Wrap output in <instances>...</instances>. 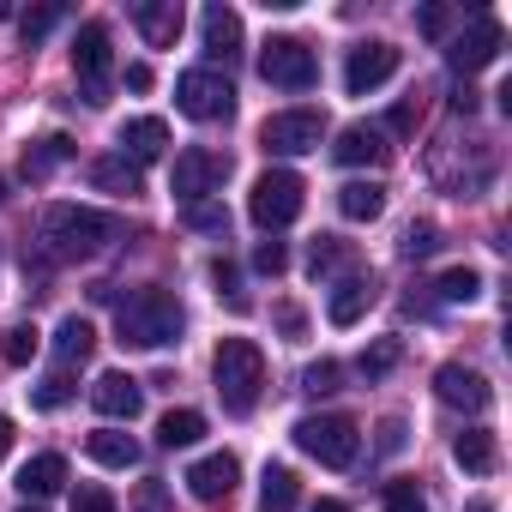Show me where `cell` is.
<instances>
[{
	"label": "cell",
	"mask_w": 512,
	"mask_h": 512,
	"mask_svg": "<svg viewBox=\"0 0 512 512\" xmlns=\"http://www.w3.org/2000/svg\"><path fill=\"white\" fill-rule=\"evenodd\" d=\"M181 326H187L181 302H175L169 290H157V284L127 290V296L115 302V338H121V344H133V350H163V344H181Z\"/></svg>",
	"instance_id": "obj_1"
},
{
	"label": "cell",
	"mask_w": 512,
	"mask_h": 512,
	"mask_svg": "<svg viewBox=\"0 0 512 512\" xmlns=\"http://www.w3.org/2000/svg\"><path fill=\"white\" fill-rule=\"evenodd\" d=\"M115 235H121V223L97 205H49L43 211V241H49L55 260H91Z\"/></svg>",
	"instance_id": "obj_2"
},
{
	"label": "cell",
	"mask_w": 512,
	"mask_h": 512,
	"mask_svg": "<svg viewBox=\"0 0 512 512\" xmlns=\"http://www.w3.org/2000/svg\"><path fill=\"white\" fill-rule=\"evenodd\" d=\"M211 380H217V398L229 416H247L260 404V386H266V356L253 338H223L217 356H211Z\"/></svg>",
	"instance_id": "obj_3"
},
{
	"label": "cell",
	"mask_w": 512,
	"mask_h": 512,
	"mask_svg": "<svg viewBox=\"0 0 512 512\" xmlns=\"http://www.w3.org/2000/svg\"><path fill=\"white\" fill-rule=\"evenodd\" d=\"M296 446L308 458H320L326 470H350L356 452H362V434H356L350 416H302L296 422Z\"/></svg>",
	"instance_id": "obj_4"
},
{
	"label": "cell",
	"mask_w": 512,
	"mask_h": 512,
	"mask_svg": "<svg viewBox=\"0 0 512 512\" xmlns=\"http://www.w3.org/2000/svg\"><path fill=\"white\" fill-rule=\"evenodd\" d=\"M302 175L296 169H266L260 181H253V193H247V217L260 223V229H284V223H296L302 217Z\"/></svg>",
	"instance_id": "obj_5"
},
{
	"label": "cell",
	"mask_w": 512,
	"mask_h": 512,
	"mask_svg": "<svg viewBox=\"0 0 512 512\" xmlns=\"http://www.w3.org/2000/svg\"><path fill=\"white\" fill-rule=\"evenodd\" d=\"M175 103H181L187 121H229L235 115V85L211 67H193V73L175 79Z\"/></svg>",
	"instance_id": "obj_6"
},
{
	"label": "cell",
	"mask_w": 512,
	"mask_h": 512,
	"mask_svg": "<svg viewBox=\"0 0 512 512\" xmlns=\"http://www.w3.org/2000/svg\"><path fill=\"white\" fill-rule=\"evenodd\" d=\"M260 73H266V85H278V91H308V85L320 79V61H314V49H308L302 37H266Z\"/></svg>",
	"instance_id": "obj_7"
},
{
	"label": "cell",
	"mask_w": 512,
	"mask_h": 512,
	"mask_svg": "<svg viewBox=\"0 0 512 512\" xmlns=\"http://www.w3.org/2000/svg\"><path fill=\"white\" fill-rule=\"evenodd\" d=\"M320 139H326V115H320V109H284V115H272V121L260 127V145H266L272 157L320 151Z\"/></svg>",
	"instance_id": "obj_8"
},
{
	"label": "cell",
	"mask_w": 512,
	"mask_h": 512,
	"mask_svg": "<svg viewBox=\"0 0 512 512\" xmlns=\"http://www.w3.org/2000/svg\"><path fill=\"white\" fill-rule=\"evenodd\" d=\"M223 175H229V157H217V151H205V145H187V151L175 157V199H181V205H205V199L223 187Z\"/></svg>",
	"instance_id": "obj_9"
},
{
	"label": "cell",
	"mask_w": 512,
	"mask_h": 512,
	"mask_svg": "<svg viewBox=\"0 0 512 512\" xmlns=\"http://www.w3.org/2000/svg\"><path fill=\"white\" fill-rule=\"evenodd\" d=\"M73 73L85 79V103L97 109V103H109V31L103 25H85L79 31V43H73Z\"/></svg>",
	"instance_id": "obj_10"
},
{
	"label": "cell",
	"mask_w": 512,
	"mask_h": 512,
	"mask_svg": "<svg viewBox=\"0 0 512 512\" xmlns=\"http://www.w3.org/2000/svg\"><path fill=\"white\" fill-rule=\"evenodd\" d=\"M392 73H398V49H392V43H356L350 61H344V91H350V97H368V91H380Z\"/></svg>",
	"instance_id": "obj_11"
},
{
	"label": "cell",
	"mask_w": 512,
	"mask_h": 512,
	"mask_svg": "<svg viewBox=\"0 0 512 512\" xmlns=\"http://www.w3.org/2000/svg\"><path fill=\"white\" fill-rule=\"evenodd\" d=\"M434 398L446 404V410H464V416H482L488 410V380L476 374V368H464V362H446L440 374H434Z\"/></svg>",
	"instance_id": "obj_12"
},
{
	"label": "cell",
	"mask_w": 512,
	"mask_h": 512,
	"mask_svg": "<svg viewBox=\"0 0 512 512\" xmlns=\"http://www.w3.org/2000/svg\"><path fill=\"white\" fill-rule=\"evenodd\" d=\"M494 55H500V25H494L488 13H476V25H470L464 37H452V49H446V67L470 79V73H482Z\"/></svg>",
	"instance_id": "obj_13"
},
{
	"label": "cell",
	"mask_w": 512,
	"mask_h": 512,
	"mask_svg": "<svg viewBox=\"0 0 512 512\" xmlns=\"http://www.w3.org/2000/svg\"><path fill=\"white\" fill-rule=\"evenodd\" d=\"M235 482H241V464H235V452H211V458H199L193 470H187V488H193V500H229L235 494Z\"/></svg>",
	"instance_id": "obj_14"
},
{
	"label": "cell",
	"mask_w": 512,
	"mask_h": 512,
	"mask_svg": "<svg viewBox=\"0 0 512 512\" xmlns=\"http://www.w3.org/2000/svg\"><path fill=\"white\" fill-rule=\"evenodd\" d=\"M91 404H97L109 422H133V416L145 410V386H139L133 374H103V380L91 386Z\"/></svg>",
	"instance_id": "obj_15"
},
{
	"label": "cell",
	"mask_w": 512,
	"mask_h": 512,
	"mask_svg": "<svg viewBox=\"0 0 512 512\" xmlns=\"http://www.w3.org/2000/svg\"><path fill=\"white\" fill-rule=\"evenodd\" d=\"M115 145H121V157H127L133 169H139V163H157V157H163V145H169V121L139 115V121H127V127H121V139H115Z\"/></svg>",
	"instance_id": "obj_16"
},
{
	"label": "cell",
	"mask_w": 512,
	"mask_h": 512,
	"mask_svg": "<svg viewBox=\"0 0 512 512\" xmlns=\"http://www.w3.org/2000/svg\"><path fill=\"white\" fill-rule=\"evenodd\" d=\"M133 25L145 31V43L169 49V43L181 37V7H175V0H139V7H133Z\"/></svg>",
	"instance_id": "obj_17"
},
{
	"label": "cell",
	"mask_w": 512,
	"mask_h": 512,
	"mask_svg": "<svg viewBox=\"0 0 512 512\" xmlns=\"http://www.w3.org/2000/svg\"><path fill=\"white\" fill-rule=\"evenodd\" d=\"M67 488V458L61 452H43V458H31L25 470H19V494L25 500H49V494H61Z\"/></svg>",
	"instance_id": "obj_18"
},
{
	"label": "cell",
	"mask_w": 512,
	"mask_h": 512,
	"mask_svg": "<svg viewBox=\"0 0 512 512\" xmlns=\"http://www.w3.org/2000/svg\"><path fill=\"white\" fill-rule=\"evenodd\" d=\"M332 157L350 163V169H374L386 157V139H380V127H344L338 145H332Z\"/></svg>",
	"instance_id": "obj_19"
},
{
	"label": "cell",
	"mask_w": 512,
	"mask_h": 512,
	"mask_svg": "<svg viewBox=\"0 0 512 512\" xmlns=\"http://www.w3.org/2000/svg\"><path fill=\"white\" fill-rule=\"evenodd\" d=\"M205 55L211 61H235L241 55V19L229 7H205Z\"/></svg>",
	"instance_id": "obj_20"
},
{
	"label": "cell",
	"mask_w": 512,
	"mask_h": 512,
	"mask_svg": "<svg viewBox=\"0 0 512 512\" xmlns=\"http://www.w3.org/2000/svg\"><path fill=\"white\" fill-rule=\"evenodd\" d=\"M85 452H91L103 470H133V464H139V440L121 434V428H97V434L85 440Z\"/></svg>",
	"instance_id": "obj_21"
},
{
	"label": "cell",
	"mask_w": 512,
	"mask_h": 512,
	"mask_svg": "<svg viewBox=\"0 0 512 512\" xmlns=\"http://www.w3.org/2000/svg\"><path fill=\"white\" fill-rule=\"evenodd\" d=\"M452 458H458V470L488 476V470L500 464V446H494V434H488V428H464V434L452 440Z\"/></svg>",
	"instance_id": "obj_22"
},
{
	"label": "cell",
	"mask_w": 512,
	"mask_h": 512,
	"mask_svg": "<svg viewBox=\"0 0 512 512\" xmlns=\"http://www.w3.org/2000/svg\"><path fill=\"white\" fill-rule=\"evenodd\" d=\"M338 211H344L350 223H374V217L386 211V187H380V181H344V187H338Z\"/></svg>",
	"instance_id": "obj_23"
},
{
	"label": "cell",
	"mask_w": 512,
	"mask_h": 512,
	"mask_svg": "<svg viewBox=\"0 0 512 512\" xmlns=\"http://www.w3.org/2000/svg\"><path fill=\"white\" fill-rule=\"evenodd\" d=\"M368 308H374V284H368V278H344V284L332 290V302H326L332 326H356Z\"/></svg>",
	"instance_id": "obj_24"
},
{
	"label": "cell",
	"mask_w": 512,
	"mask_h": 512,
	"mask_svg": "<svg viewBox=\"0 0 512 512\" xmlns=\"http://www.w3.org/2000/svg\"><path fill=\"white\" fill-rule=\"evenodd\" d=\"M91 350H97V332H91V320L67 314V320L55 326V356H61V368H79V362H91Z\"/></svg>",
	"instance_id": "obj_25"
},
{
	"label": "cell",
	"mask_w": 512,
	"mask_h": 512,
	"mask_svg": "<svg viewBox=\"0 0 512 512\" xmlns=\"http://www.w3.org/2000/svg\"><path fill=\"white\" fill-rule=\"evenodd\" d=\"M296 500H302L296 470L290 464H266V476H260V512H296Z\"/></svg>",
	"instance_id": "obj_26"
},
{
	"label": "cell",
	"mask_w": 512,
	"mask_h": 512,
	"mask_svg": "<svg viewBox=\"0 0 512 512\" xmlns=\"http://www.w3.org/2000/svg\"><path fill=\"white\" fill-rule=\"evenodd\" d=\"M67 157H79V145H73L67 133H49V139H37V145L25 151V175H31V181H43V175H49L55 163H67Z\"/></svg>",
	"instance_id": "obj_27"
},
{
	"label": "cell",
	"mask_w": 512,
	"mask_h": 512,
	"mask_svg": "<svg viewBox=\"0 0 512 512\" xmlns=\"http://www.w3.org/2000/svg\"><path fill=\"white\" fill-rule=\"evenodd\" d=\"M37 350H43V332H37L31 320H19V326L0 332V362H7V368H25Z\"/></svg>",
	"instance_id": "obj_28"
},
{
	"label": "cell",
	"mask_w": 512,
	"mask_h": 512,
	"mask_svg": "<svg viewBox=\"0 0 512 512\" xmlns=\"http://www.w3.org/2000/svg\"><path fill=\"white\" fill-rule=\"evenodd\" d=\"M91 187H103V193H139V169L127 157H97L91 163Z\"/></svg>",
	"instance_id": "obj_29"
},
{
	"label": "cell",
	"mask_w": 512,
	"mask_h": 512,
	"mask_svg": "<svg viewBox=\"0 0 512 512\" xmlns=\"http://www.w3.org/2000/svg\"><path fill=\"white\" fill-rule=\"evenodd\" d=\"M199 434H205V416H199V410H169V416L157 422V446H169V452H175V446H193Z\"/></svg>",
	"instance_id": "obj_30"
},
{
	"label": "cell",
	"mask_w": 512,
	"mask_h": 512,
	"mask_svg": "<svg viewBox=\"0 0 512 512\" xmlns=\"http://www.w3.org/2000/svg\"><path fill=\"white\" fill-rule=\"evenodd\" d=\"M440 302H476L482 296V272H470V266H452V272H440Z\"/></svg>",
	"instance_id": "obj_31"
},
{
	"label": "cell",
	"mask_w": 512,
	"mask_h": 512,
	"mask_svg": "<svg viewBox=\"0 0 512 512\" xmlns=\"http://www.w3.org/2000/svg\"><path fill=\"white\" fill-rule=\"evenodd\" d=\"M31 404H37V410H61V404H73V374L55 368L49 380H37V386H31Z\"/></svg>",
	"instance_id": "obj_32"
},
{
	"label": "cell",
	"mask_w": 512,
	"mask_h": 512,
	"mask_svg": "<svg viewBox=\"0 0 512 512\" xmlns=\"http://www.w3.org/2000/svg\"><path fill=\"white\" fill-rule=\"evenodd\" d=\"M338 266H344V241H338V235H320L314 253H308V272H314V278H332Z\"/></svg>",
	"instance_id": "obj_33"
},
{
	"label": "cell",
	"mask_w": 512,
	"mask_h": 512,
	"mask_svg": "<svg viewBox=\"0 0 512 512\" xmlns=\"http://www.w3.org/2000/svg\"><path fill=\"white\" fill-rule=\"evenodd\" d=\"M211 284H217V296H223L235 314H247V290H241V278H235L229 260H211Z\"/></svg>",
	"instance_id": "obj_34"
},
{
	"label": "cell",
	"mask_w": 512,
	"mask_h": 512,
	"mask_svg": "<svg viewBox=\"0 0 512 512\" xmlns=\"http://www.w3.org/2000/svg\"><path fill=\"white\" fill-rule=\"evenodd\" d=\"M434 247H440V229H434L428 217L404 229V260H428V253H434Z\"/></svg>",
	"instance_id": "obj_35"
},
{
	"label": "cell",
	"mask_w": 512,
	"mask_h": 512,
	"mask_svg": "<svg viewBox=\"0 0 512 512\" xmlns=\"http://www.w3.org/2000/svg\"><path fill=\"white\" fill-rule=\"evenodd\" d=\"M55 25H61V7H37V13H25V25H19L25 49H31V43H43V37H49Z\"/></svg>",
	"instance_id": "obj_36"
},
{
	"label": "cell",
	"mask_w": 512,
	"mask_h": 512,
	"mask_svg": "<svg viewBox=\"0 0 512 512\" xmlns=\"http://www.w3.org/2000/svg\"><path fill=\"white\" fill-rule=\"evenodd\" d=\"M338 380H344V368H338V362H314V368L302 374V392L326 398V392H338Z\"/></svg>",
	"instance_id": "obj_37"
},
{
	"label": "cell",
	"mask_w": 512,
	"mask_h": 512,
	"mask_svg": "<svg viewBox=\"0 0 512 512\" xmlns=\"http://www.w3.org/2000/svg\"><path fill=\"white\" fill-rule=\"evenodd\" d=\"M386 512H428V500H422L416 482H392L386 488Z\"/></svg>",
	"instance_id": "obj_38"
},
{
	"label": "cell",
	"mask_w": 512,
	"mask_h": 512,
	"mask_svg": "<svg viewBox=\"0 0 512 512\" xmlns=\"http://www.w3.org/2000/svg\"><path fill=\"white\" fill-rule=\"evenodd\" d=\"M290 266V253H284V241H260L253 247V272H266V278H278Z\"/></svg>",
	"instance_id": "obj_39"
},
{
	"label": "cell",
	"mask_w": 512,
	"mask_h": 512,
	"mask_svg": "<svg viewBox=\"0 0 512 512\" xmlns=\"http://www.w3.org/2000/svg\"><path fill=\"white\" fill-rule=\"evenodd\" d=\"M392 362H398V344H374V350H362L356 368H362L368 380H380V374H392Z\"/></svg>",
	"instance_id": "obj_40"
},
{
	"label": "cell",
	"mask_w": 512,
	"mask_h": 512,
	"mask_svg": "<svg viewBox=\"0 0 512 512\" xmlns=\"http://www.w3.org/2000/svg\"><path fill=\"white\" fill-rule=\"evenodd\" d=\"M446 25H452L446 7H422V13H416V31H422V37H446Z\"/></svg>",
	"instance_id": "obj_41"
},
{
	"label": "cell",
	"mask_w": 512,
	"mask_h": 512,
	"mask_svg": "<svg viewBox=\"0 0 512 512\" xmlns=\"http://www.w3.org/2000/svg\"><path fill=\"white\" fill-rule=\"evenodd\" d=\"M133 506H139V512H169V494H163V482H139Z\"/></svg>",
	"instance_id": "obj_42"
},
{
	"label": "cell",
	"mask_w": 512,
	"mask_h": 512,
	"mask_svg": "<svg viewBox=\"0 0 512 512\" xmlns=\"http://www.w3.org/2000/svg\"><path fill=\"white\" fill-rule=\"evenodd\" d=\"M73 512H115V500H109V488H79Z\"/></svg>",
	"instance_id": "obj_43"
},
{
	"label": "cell",
	"mask_w": 512,
	"mask_h": 512,
	"mask_svg": "<svg viewBox=\"0 0 512 512\" xmlns=\"http://www.w3.org/2000/svg\"><path fill=\"white\" fill-rule=\"evenodd\" d=\"M187 223H199V229H217V235H223V223H229V217H223L217 205H187Z\"/></svg>",
	"instance_id": "obj_44"
},
{
	"label": "cell",
	"mask_w": 512,
	"mask_h": 512,
	"mask_svg": "<svg viewBox=\"0 0 512 512\" xmlns=\"http://www.w3.org/2000/svg\"><path fill=\"white\" fill-rule=\"evenodd\" d=\"M127 91H151V67H145V61L127 67Z\"/></svg>",
	"instance_id": "obj_45"
},
{
	"label": "cell",
	"mask_w": 512,
	"mask_h": 512,
	"mask_svg": "<svg viewBox=\"0 0 512 512\" xmlns=\"http://www.w3.org/2000/svg\"><path fill=\"white\" fill-rule=\"evenodd\" d=\"M410 127H416V103H398L392 109V133H410Z\"/></svg>",
	"instance_id": "obj_46"
},
{
	"label": "cell",
	"mask_w": 512,
	"mask_h": 512,
	"mask_svg": "<svg viewBox=\"0 0 512 512\" xmlns=\"http://www.w3.org/2000/svg\"><path fill=\"white\" fill-rule=\"evenodd\" d=\"M380 446L398 452V446H404V422H386V428H380Z\"/></svg>",
	"instance_id": "obj_47"
},
{
	"label": "cell",
	"mask_w": 512,
	"mask_h": 512,
	"mask_svg": "<svg viewBox=\"0 0 512 512\" xmlns=\"http://www.w3.org/2000/svg\"><path fill=\"white\" fill-rule=\"evenodd\" d=\"M278 326H284L290 338H302V314H296V308H278Z\"/></svg>",
	"instance_id": "obj_48"
},
{
	"label": "cell",
	"mask_w": 512,
	"mask_h": 512,
	"mask_svg": "<svg viewBox=\"0 0 512 512\" xmlns=\"http://www.w3.org/2000/svg\"><path fill=\"white\" fill-rule=\"evenodd\" d=\"M7 452H13V422L0 416V458H7Z\"/></svg>",
	"instance_id": "obj_49"
},
{
	"label": "cell",
	"mask_w": 512,
	"mask_h": 512,
	"mask_svg": "<svg viewBox=\"0 0 512 512\" xmlns=\"http://www.w3.org/2000/svg\"><path fill=\"white\" fill-rule=\"evenodd\" d=\"M464 512H494V500H470V506H464Z\"/></svg>",
	"instance_id": "obj_50"
},
{
	"label": "cell",
	"mask_w": 512,
	"mask_h": 512,
	"mask_svg": "<svg viewBox=\"0 0 512 512\" xmlns=\"http://www.w3.org/2000/svg\"><path fill=\"white\" fill-rule=\"evenodd\" d=\"M314 512H344V506H338V500H320V506H314Z\"/></svg>",
	"instance_id": "obj_51"
},
{
	"label": "cell",
	"mask_w": 512,
	"mask_h": 512,
	"mask_svg": "<svg viewBox=\"0 0 512 512\" xmlns=\"http://www.w3.org/2000/svg\"><path fill=\"white\" fill-rule=\"evenodd\" d=\"M19 512H43V506H19Z\"/></svg>",
	"instance_id": "obj_52"
},
{
	"label": "cell",
	"mask_w": 512,
	"mask_h": 512,
	"mask_svg": "<svg viewBox=\"0 0 512 512\" xmlns=\"http://www.w3.org/2000/svg\"><path fill=\"white\" fill-rule=\"evenodd\" d=\"M0 199H7V181H0Z\"/></svg>",
	"instance_id": "obj_53"
}]
</instances>
